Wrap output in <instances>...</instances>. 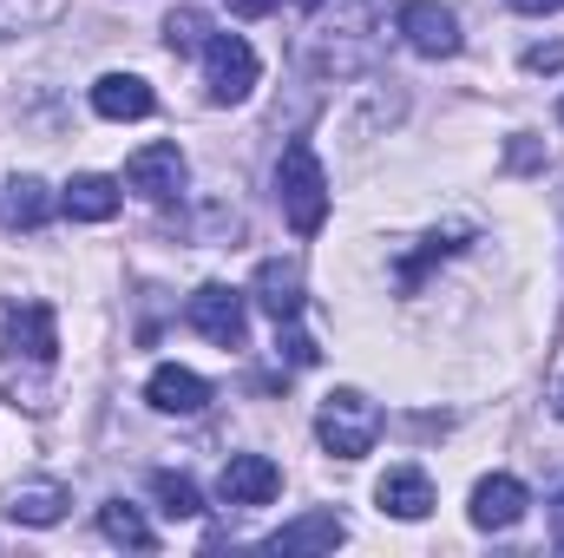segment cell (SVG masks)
<instances>
[{
  "label": "cell",
  "instance_id": "1",
  "mask_svg": "<svg viewBox=\"0 0 564 558\" xmlns=\"http://www.w3.org/2000/svg\"><path fill=\"white\" fill-rule=\"evenodd\" d=\"M381 20H388V0H322V7L308 13L302 60H308L322 79L368 73L375 53H381Z\"/></svg>",
  "mask_w": 564,
  "mask_h": 558
},
{
  "label": "cell",
  "instance_id": "2",
  "mask_svg": "<svg viewBox=\"0 0 564 558\" xmlns=\"http://www.w3.org/2000/svg\"><path fill=\"white\" fill-rule=\"evenodd\" d=\"M276 204L282 217H289V230L295 237H315L322 230V217H328V171H322V158H315V144L308 139H289L276 158Z\"/></svg>",
  "mask_w": 564,
  "mask_h": 558
},
{
  "label": "cell",
  "instance_id": "3",
  "mask_svg": "<svg viewBox=\"0 0 564 558\" xmlns=\"http://www.w3.org/2000/svg\"><path fill=\"white\" fill-rule=\"evenodd\" d=\"M315 433H322V447H328L335 460H368L375 440H381V408H375L361 388H335V395L322 401V415H315Z\"/></svg>",
  "mask_w": 564,
  "mask_h": 558
},
{
  "label": "cell",
  "instance_id": "4",
  "mask_svg": "<svg viewBox=\"0 0 564 558\" xmlns=\"http://www.w3.org/2000/svg\"><path fill=\"white\" fill-rule=\"evenodd\" d=\"M204 93H210V106H243L257 93V46L243 33L204 40Z\"/></svg>",
  "mask_w": 564,
  "mask_h": 558
},
{
  "label": "cell",
  "instance_id": "5",
  "mask_svg": "<svg viewBox=\"0 0 564 558\" xmlns=\"http://www.w3.org/2000/svg\"><path fill=\"white\" fill-rule=\"evenodd\" d=\"M184 322H191L204 342H217L224 355L250 342V315H243V296H237V289H224V282H204V289L184 302Z\"/></svg>",
  "mask_w": 564,
  "mask_h": 558
},
{
  "label": "cell",
  "instance_id": "6",
  "mask_svg": "<svg viewBox=\"0 0 564 558\" xmlns=\"http://www.w3.org/2000/svg\"><path fill=\"white\" fill-rule=\"evenodd\" d=\"M394 26H401V40H408L421 60H453V53H459V20H453V7H440V0H408V7H394Z\"/></svg>",
  "mask_w": 564,
  "mask_h": 558
},
{
  "label": "cell",
  "instance_id": "7",
  "mask_svg": "<svg viewBox=\"0 0 564 558\" xmlns=\"http://www.w3.org/2000/svg\"><path fill=\"white\" fill-rule=\"evenodd\" d=\"M126 191H139L144 204H171V197L184 191V151L171 139L139 144V151L126 158Z\"/></svg>",
  "mask_w": 564,
  "mask_h": 558
},
{
  "label": "cell",
  "instance_id": "8",
  "mask_svg": "<svg viewBox=\"0 0 564 558\" xmlns=\"http://www.w3.org/2000/svg\"><path fill=\"white\" fill-rule=\"evenodd\" d=\"M217 493H224V506H270L282 493V466L270 453H230L217 473Z\"/></svg>",
  "mask_w": 564,
  "mask_h": 558
},
{
  "label": "cell",
  "instance_id": "9",
  "mask_svg": "<svg viewBox=\"0 0 564 558\" xmlns=\"http://www.w3.org/2000/svg\"><path fill=\"white\" fill-rule=\"evenodd\" d=\"M525 506H532V493H525L512 473H486V480L473 486V526H479V533H512V526L525 519Z\"/></svg>",
  "mask_w": 564,
  "mask_h": 558
},
{
  "label": "cell",
  "instance_id": "10",
  "mask_svg": "<svg viewBox=\"0 0 564 558\" xmlns=\"http://www.w3.org/2000/svg\"><path fill=\"white\" fill-rule=\"evenodd\" d=\"M7 342H13V355L53 368V355H59V322H53V309H46V302H13V309H7Z\"/></svg>",
  "mask_w": 564,
  "mask_h": 558
},
{
  "label": "cell",
  "instance_id": "11",
  "mask_svg": "<svg viewBox=\"0 0 564 558\" xmlns=\"http://www.w3.org/2000/svg\"><path fill=\"white\" fill-rule=\"evenodd\" d=\"M250 296H257V309L270 315V322H295L302 315V270L289 264V257H263L257 264V282H250Z\"/></svg>",
  "mask_w": 564,
  "mask_h": 558
},
{
  "label": "cell",
  "instance_id": "12",
  "mask_svg": "<svg viewBox=\"0 0 564 558\" xmlns=\"http://www.w3.org/2000/svg\"><path fill=\"white\" fill-rule=\"evenodd\" d=\"M144 401H151L158 415H204V408H210V382L191 375V368H177V362H164V368H151Z\"/></svg>",
  "mask_w": 564,
  "mask_h": 558
},
{
  "label": "cell",
  "instance_id": "13",
  "mask_svg": "<svg viewBox=\"0 0 564 558\" xmlns=\"http://www.w3.org/2000/svg\"><path fill=\"white\" fill-rule=\"evenodd\" d=\"M93 112L112 119V126H126V119H151V112H158V93L144 86L139 73H106V79L93 86Z\"/></svg>",
  "mask_w": 564,
  "mask_h": 558
},
{
  "label": "cell",
  "instance_id": "14",
  "mask_svg": "<svg viewBox=\"0 0 564 558\" xmlns=\"http://www.w3.org/2000/svg\"><path fill=\"white\" fill-rule=\"evenodd\" d=\"M375 506L388 519H426L433 513V480H426L421 466H388L381 486H375Z\"/></svg>",
  "mask_w": 564,
  "mask_h": 558
},
{
  "label": "cell",
  "instance_id": "15",
  "mask_svg": "<svg viewBox=\"0 0 564 558\" xmlns=\"http://www.w3.org/2000/svg\"><path fill=\"white\" fill-rule=\"evenodd\" d=\"M119 178H106V171H79L66 191H59V211L66 217H79V224H106V217H119Z\"/></svg>",
  "mask_w": 564,
  "mask_h": 558
},
{
  "label": "cell",
  "instance_id": "16",
  "mask_svg": "<svg viewBox=\"0 0 564 558\" xmlns=\"http://www.w3.org/2000/svg\"><path fill=\"white\" fill-rule=\"evenodd\" d=\"M66 506H73V493H66L59 480H26V486L7 493V513H13L20 526H59Z\"/></svg>",
  "mask_w": 564,
  "mask_h": 558
},
{
  "label": "cell",
  "instance_id": "17",
  "mask_svg": "<svg viewBox=\"0 0 564 558\" xmlns=\"http://www.w3.org/2000/svg\"><path fill=\"white\" fill-rule=\"evenodd\" d=\"M341 539H348L341 513H302V519H289L276 539H270V552H335Z\"/></svg>",
  "mask_w": 564,
  "mask_h": 558
},
{
  "label": "cell",
  "instance_id": "18",
  "mask_svg": "<svg viewBox=\"0 0 564 558\" xmlns=\"http://www.w3.org/2000/svg\"><path fill=\"white\" fill-rule=\"evenodd\" d=\"M53 211H59V197H53L40 178H13V184H7V217H13L20 230H46Z\"/></svg>",
  "mask_w": 564,
  "mask_h": 558
},
{
  "label": "cell",
  "instance_id": "19",
  "mask_svg": "<svg viewBox=\"0 0 564 558\" xmlns=\"http://www.w3.org/2000/svg\"><path fill=\"white\" fill-rule=\"evenodd\" d=\"M99 533H106L112 546H132V552H151V546H158V533L144 526V513L139 506H126V500L99 506Z\"/></svg>",
  "mask_w": 564,
  "mask_h": 558
},
{
  "label": "cell",
  "instance_id": "20",
  "mask_svg": "<svg viewBox=\"0 0 564 558\" xmlns=\"http://www.w3.org/2000/svg\"><path fill=\"white\" fill-rule=\"evenodd\" d=\"M73 0H0V40H20V33H40L66 13Z\"/></svg>",
  "mask_w": 564,
  "mask_h": 558
},
{
  "label": "cell",
  "instance_id": "21",
  "mask_svg": "<svg viewBox=\"0 0 564 558\" xmlns=\"http://www.w3.org/2000/svg\"><path fill=\"white\" fill-rule=\"evenodd\" d=\"M151 493H158V513H164V519H197V513H204L191 473H151Z\"/></svg>",
  "mask_w": 564,
  "mask_h": 558
},
{
  "label": "cell",
  "instance_id": "22",
  "mask_svg": "<svg viewBox=\"0 0 564 558\" xmlns=\"http://www.w3.org/2000/svg\"><path fill=\"white\" fill-rule=\"evenodd\" d=\"M459 237H473V230H433V237H421V250L414 257H401V289H421V277H426V264H440V257H453L459 250Z\"/></svg>",
  "mask_w": 564,
  "mask_h": 558
},
{
  "label": "cell",
  "instance_id": "23",
  "mask_svg": "<svg viewBox=\"0 0 564 558\" xmlns=\"http://www.w3.org/2000/svg\"><path fill=\"white\" fill-rule=\"evenodd\" d=\"M204 40H210V20H204L197 7H171V20H164V46H171V53H204Z\"/></svg>",
  "mask_w": 564,
  "mask_h": 558
},
{
  "label": "cell",
  "instance_id": "24",
  "mask_svg": "<svg viewBox=\"0 0 564 558\" xmlns=\"http://www.w3.org/2000/svg\"><path fill=\"white\" fill-rule=\"evenodd\" d=\"M276 355H289V368H315L322 362V348L302 335V315L295 322H276Z\"/></svg>",
  "mask_w": 564,
  "mask_h": 558
},
{
  "label": "cell",
  "instance_id": "25",
  "mask_svg": "<svg viewBox=\"0 0 564 558\" xmlns=\"http://www.w3.org/2000/svg\"><path fill=\"white\" fill-rule=\"evenodd\" d=\"M525 73H564V40H545V46H525Z\"/></svg>",
  "mask_w": 564,
  "mask_h": 558
},
{
  "label": "cell",
  "instance_id": "26",
  "mask_svg": "<svg viewBox=\"0 0 564 558\" xmlns=\"http://www.w3.org/2000/svg\"><path fill=\"white\" fill-rule=\"evenodd\" d=\"M230 7H237L243 20H263V13H276V0H230Z\"/></svg>",
  "mask_w": 564,
  "mask_h": 558
},
{
  "label": "cell",
  "instance_id": "27",
  "mask_svg": "<svg viewBox=\"0 0 564 558\" xmlns=\"http://www.w3.org/2000/svg\"><path fill=\"white\" fill-rule=\"evenodd\" d=\"M506 7H512V13H558L564 0H506Z\"/></svg>",
  "mask_w": 564,
  "mask_h": 558
},
{
  "label": "cell",
  "instance_id": "28",
  "mask_svg": "<svg viewBox=\"0 0 564 558\" xmlns=\"http://www.w3.org/2000/svg\"><path fill=\"white\" fill-rule=\"evenodd\" d=\"M552 546H558V552H564V493H558V500H552Z\"/></svg>",
  "mask_w": 564,
  "mask_h": 558
},
{
  "label": "cell",
  "instance_id": "29",
  "mask_svg": "<svg viewBox=\"0 0 564 558\" xmlns=\"http://www.w3.org/2000/svg\"><path fill=\"white\" fill-rule=\"evenodd\" d=\"M552 408H558V420H564V382H558V395H552Z\"/></svg>",
  "mask_w": 564,
  "mask_h": 558
},
{
  "label": "cell",
  "instance_id": "30",
  "mask_svg": "<svg viewBox=\"0 0 564 558\" xmlns=\"http://www.w3.org/2000/svg\"><path fill=\"white\" fill-rule=\"evenodd\" d=\"M558 126H564V99H558Z\"/></svg>",
  "mask_w": 564,
  "mask_h": 558
}]
</instances>
